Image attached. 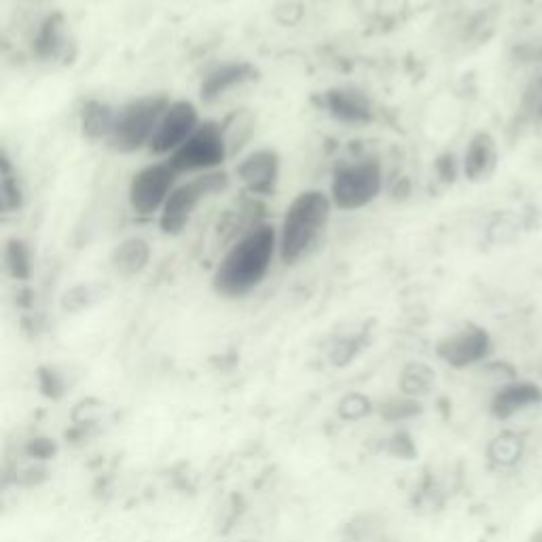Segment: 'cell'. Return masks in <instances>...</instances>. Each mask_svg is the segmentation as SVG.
<instances>
[{"label": "cell", "mask_w": 542, "mask_h": 542, "mask_svg": "<svg viewBox=\"0 0 542 542\" xmlns=\"http://www.w3.org/2000/svg\"><path fill=\"white\" fill-rule=\"evenodd\" d=\"M322 111L335 121L348 125H367L373 121L371 100L354 87H331L320 96Z\"/></svg>", "instance_id": "13"}, {"label": "cell", "mask_w": 542, "mask_h": 542, "mask_svg": "<svg viewBox=\"0 0 542 542\" xmlns=\"http://www.w3.org/2000/svg\"><path fill=\"white\" fill-rule=\"evenodd\" d=\"M236 174L250 195L271 197L280 180V155L274 149L252 151L240 159Z\"/></svg>", "instance_id": "10"}, {"label": "cell", "mask_w": 542, "mask_h": 542, "mask_svg": "<svg viewBox=\"0 0 542 542\" xmlns=\"http://www.w3.org/2000/svg\"><path fill=\"white\" fill-rule=\"evenodd\" d=\"M0 206L5 214L20 212L24 206V187L7 151L0 153Z\"/></svg>", "instance_id": "20"}, {"label": "cell", "mask_w": 542, "mask_h": 542, "mask_svg": "<svg viewBox=\"0 0 542 542\" xmlns=\"http://www.w3.org/2000/svg\"><path fill=\"white\" fill-rule=\"evenodd\" d=\"M401 392L411 399L428 394L437 384V373L426 363H409L401 373Z\"/></svg>", "instance_id": "22"}, {"label": "cell", "mask_w": 542, "mask_h": 542, "mask_svg": "<svg viewBox=\"0 0 542 542\" xmlns=\"http://www.w3.org/2000/svg\"><path fill=\"white\" fill-rule=\"evenodd\" d=\"M229 187V174L223 170L197 174L187 183L176 185L172 195L168 197L166 206L159 212V229L166 233V236H178L183 233L193 219V214L206 197L219 195L227 191Z\"/></svg>", "instance_id": "5"}, {"label": "cell", "mask_w": 542, "mask_h": 542, "mask_svg": "<svg viewBox=\"0 0 542 542\" xmlns=\"http://www.w3.org/2000/svg\"><path fill=\"white\" fill-rule=\"evenodd\" d=\"M526 456V437L515 430H502L487 445V460L498 471H511Z\"/></svg>", "instance_id": "17"}, {"label": "cell", "mask_w": 542, "mask_h": 542, "mask_svg": "<svg viewBox=\"0 0 542 542\" xmlns=\"http://www.w3.org/2000/svg\"><path fill=\"white\" fill-rule=\"evenodd\" d=\"M498 168V144L492 134L477 132L464 151L462 172L471 183H483Z\"/></svg>", "instance_id": "15"}, {"label": "cell", "mask_w": 542, "mask_h": 542, "mask_svg": "<svg viewBox=\"0 0 542 542\" xmlns=\"http://www.w3.org/2000/svg\"><path fill=\"white\" fill-rule=\"evenodd\" d=\"M521 111L530 119H542V75L536 77L523 94Z\"/></svg>", "instance_id": "26"}, {"label": "cell", "mask_w": 542, "mask_h": 542, "mask_svg": "<svg viewBox=\"0 0 542 542\" xmlns=\"http://www.w3.org/2000/svg\"><path fill=\"white\" fill-rule=\"evenodd\" d=\"M221 130L225 136L229 157H236L244 151L252 136H255L257 117L246 111V108H240V111H233L221 121Z\"/></svg>", "instance_id": "19"}, {"label": "cell", "mask_w": 542, "mask_h": 542, "mask_svg": "<svg viewBox=\"0 0 542 542\" xmlns=\"http://www.w3.org/2000/svg\"><path fill=\"white\" fill-rule=\"evenodd\" d=\"M229 159L221 123L202 121L193 136L170 155V166L176 174H206L216 172Z\"/></svg>", "instance_id": "6"}, {"label": "cell", "mask_w": 542, "mask_h": 542, "mask_svg": "<svg viewBox=\"0 0 542 542\" xmlns=\"http://www.w3.org/2000/svg\"><path fill=\"white\" fill-rule=\"evenodd\" d=\"M274 17H276V22L282 26H295L301 22V17H303V5L297 3V0H284V3L276 5Z\"/></svg>", "instance_id": "28"}, {"label": "cell", "mask_w": 542, "mask_h": 542, "mask_svg": "<svg viewBox=\"0 0 542 542\" xmlns=\"http://www.w3.org/2000/svg\"><path fill=\"white\" fill-rule=\"evenodd\" d=\"M542 405V386L532 379H515L494 390L490 399V413L498 422H509L517 415Z\"/></svg>", "instance_id": "12"}, {"label": "cell", "mask_w": 542, "mask_h": 542, "mask_svg": "<svg viewBox=\"0 0 542 542\" xmlns=\"http://www.w3.org/2000/svg\"><path fill=\"white\" fill-rule=\"evenodd\" d=\"M176 170L170 161H157V164L144 166L132 178L128 189L130 208L136 216H153L166 206L168 197L176 189Z\"/></svg>", "instance_id": "7"}, {"label": "cell", "mask_w": 542, "mask_h": 542, "mask_svg": "<svg viewBox=\"0 0 542 542\" xmlns=\"http://www.w3.org/2000/svg\"><path fill=\"white\" fill-rule=\"evenodd\" d=\"M422 411L420 403L411 399V396H403V399L390 401L388 407H384V418L386 420H407L413 418V415H418Z\"/></svg>", "instance_id": "27"}, {"label": "cell", "mask_w": 542, "mask_h": 542, "mask_svg": "<svg viewBox=\"0 0 542 542\" xmlns=\"http://www.w3.org/2000/svg\"><path fill=\"white\" fill-rule=\"evenodd\" d=\"M384 189L382 164L375 157H365L343 164L331 178V202L343 212H354L373 204Z\"/></svg>", "instance_id": "4"}, {"label": "cell", "mask_w": 542, "mask_h": 542, "mask_svg": "<svg viewBox=\"0 0 542 542\" xmlns=\"http://www.w3.org/2000/svg\"><path fill=\"white\" fill-rule=\"evenodd\" d=\"M5 269L9 271V276L28 282L32 276V250L28 242L20 238H11L5 244Z\"/></svg>", "instance_id": "23"}, {"label": "cell", "mask_w": 542, "mask_h": 542, "mask_svg": "<svg viewBox=\"0 0 542 542\" xmlns=\"http://www.w3.org/2000/svg\"><path fill=\"white\" fill-rule=\"evenodd\" d=\"M519 56L523 62H540L542 60V43H526L519 47Z\"/></svg>", "instance_id": "30"}, {"label": "cell", "mask_w": 542, "mask_h": 542, "mask_svg": "<svg viewBox=\"0 0 542 542\" xmlns=\"http://www.w3.org/2000/svg\"><path fill=\"white\" fill-rule=\"evenodd\" d=\"M108 291L106 284H98V282H87V284H77L68 288V291L62 295V307L70 314H77L83 310H89V307L100 303Z\"/></svg>", "instance_id": "21"}, {"label": "cell", "mask_w": 542, "mask_h": 542, "mask_svg": "<svg viewBox=\"0 0 542 542\" xmlns=\"http://www.w3.org/2000/svg\"><path fill=\"white\" fill-rule=\"evenodd\" d=\"M34 56L45 62L68 64L77 58V43L68 32L64 13L56 11L47 15L34 36Z\"/></svg>", "instance_id": "11"}, {"label": "cell", "mask_w": 542, "mask_h": 542, "mask_svg": "<svg viewBox=\"0 0 542 542\" xmlns=\"http://www.w3.org/2000/svg\"><path fill=\"white\" fill-rule=\"evenodd\" d=\"M151 263V246L142 238L123 240L111 255V267L117 276L134 278L140 276Z\"/></svg>", "instance_id": "16"}, {"label": "cell", "mask_w": 542, "mask_h": 542, "mask_svg": "<svg viewBox=\"0 0 542 542\" xmlns=\"http://www.w3.org/2000/svg\"><path fill=\"white\" fill-rule=\"evenodd\" d=\"M259 79V68L250 62H225L216 66L204 77L200 85V98L206 104H214L227 96L231 89L242 87L246 83H255Z\"/></svg>", "instance_id": "14"}, {"label": "cell", "mask_w": 542, "mask_h": 542, "mask_svg": "<svg viewBox=\"0 0 542 542\" xmlns=\"http://www.w3.org/2000/svg\"><path fill=\"white\" fill-rule=\"evenodd\" d=\"M278 248V229L269 223H257L229 244L221 263L212 274L214 291L227 299H242L265 282Z\"/></svg>", "instance_id": "1"}, {"label": "cell", "mask_w": 542, "mask_h": 542, "mask_svg": "<svg viewBox=\"0 0 542 542\" xmlns=\"http://www.w3.org/2000/svg\"><path fill=\"white\" fill-rule=\"evenodd\" d=\"M333 208L331 195L320 189L303 191L288 204L278 229V257L284 265H295L316 246L329 225Z\"/></svg>", "instance_id": "2"}, {"label": "cell", "mask_w": 542, "mask_h": 542, "mask_svg": "<svg viewBox=\"0 0 542 542\" xmlns=\"http://www.w3.org/2000/svg\"><path fill=\"white\" fill-rule=\"evenodd\" d=\"M117 111L102 100H87L81 111V132L87 140H106L115 130Z\"/></svg>", "instance_id": "18"}, {"label": "cell", "mask_w": 542, "mask_h": 542, "mask_svg": "<svg viewBox=\"0 0 542 542\" xmlns=\"http://www.w3.org/2000/svg\"><path fill=\"white\" fill-rule=\"evenodd\" d=\"M337 413L341 415L343 420H348V422L363 420L365 415L371 413V401L367 399L365 394H360V392L346 394L337 405Z\"/></svg>", "instance_id": "24"}, {"label": "cell", "mask_w": 542, "mask_h": 542, "mask_svg": "<svg viewBox=\"0 0 542 542\" xmlns=\"http://www.w3.org/2000/svg\"><path fill=\"white\" fill-rule=\"evenodd\" d=\"M494 343L479 324H466L437 343V356L451 369H471L490 360Z\"/></svg>", "instance_id": "8"}, {"label": "cell", "mask_w": 542, "mask_h": 542, "mask_svg": "<svg viewBox=\"0 0 542 542\" xmlns=\"http://www.w3.org/2000/svg\"><path fill=\"white\" fill-rule=\"evenodd\" d=\"M411 193V185H409V180L407 178H399V183H396L392 187V195L394 197H399V200H405V197H409Z\"/></svg>", "instance_id": "31"}, {"label": "cell", "mask_w": 542, "mask_h": 542, "mask_svg": "<svg viewBox=\"0 0 542 542\" xmlns=\"http://www.w3.org/2000/svg\"><path fill=\"white\" fill-rule=\"evenodd\" d=\"M200 123V111L191 100L172 102L149 142V153L157 157L172 155L193 136Z\"/></svg>", "instance_id": "9"}, {"label": "cell", "mask_w": 542, "mask_h": 542, "mask_svg": "<svg viewBox=\"0 0 542 542\" xmlns=\"http://www.w3.org/2000/svg\"><path fill=\"white\" fill-rule=\"evenodd\" d=\"M358 346H360V339L358 337H341L333 343V348L329 352V358L331 363L335 367H346L350 365L354 356L358 354Z\"/></svg>", "instance_id": "25"}, {"label": "cell", "mask_w": 542, "mask_h": 542, "mask_svg": "<svg viewBox=\"0 0 542 542\" xmlns=\"http://www.w3.org/2000/svg\"><path fill=\"white\" fill-rule=\"evenodd\" d=\"M170 104L168 96L151 94L121 106L117 111L115 130L108 138V147L123 155L149 149V142Z\"/></svg>", "instance_id": "3"}, {"label": "cell", "mask_w": 542, "mask_h": 542, "mask_svg": "<svg viewBox=\"0 0 542 542\" xmlns=\"http://www.w3.org/2000/svg\"><path fill=\"white\" fill-rule=\"evenodd\" d=\"M435 170H437V176L443 180V183H454V180L458 178L456 155L454 153H445V155L437 157Z\"/></svg>", "instance_id": "29"}]
</instances>
